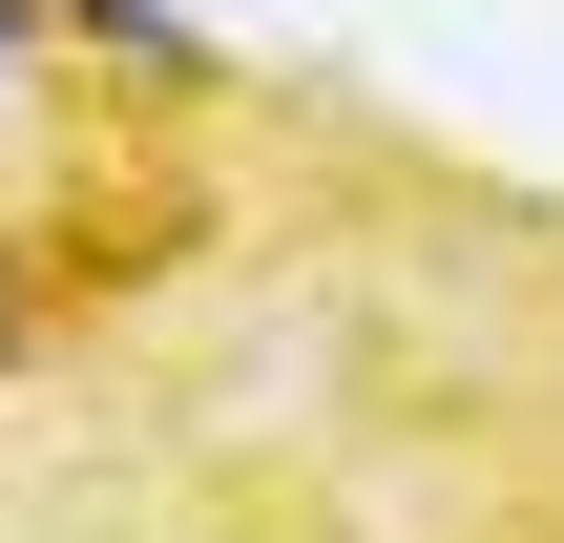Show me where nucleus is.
<instances>
[{"label": "nucleus", "mask_w": 564, "mask_h": 543, "mask_svg": "<svg viewBox=\"0 0 564 543\" xmlns=\"http://www.w3.org/2000/svg\"><path fill=\"white\" fill-rule=\"evenodd\" d=\"M42 21H84V42H126V63H209V42H188L167 0H42Z\"/></svg>", "instance_id": "f257e3e1"}, {"label": "nucleus", "mask_w": 564, "mask_h": 543, "mask_svg": "<svg viewBox=\"0 0 564 543\" xmlns=\"http://www.w3.org/2000/svg\"><path fill=\"white\" fill-rule=\"evenodd\" d=\"M0 377H21V272H0Z\"/></svg>", "instance_id": "f03ea898"}, {"label": "nucleus", "mask_w": 564, "mask_h": 543, "mask_svg": "<svg viewBox=\"0 0 564 543\" xmlns=\"http://www.w3.org/2000/svg\"><path fill=\"white\" fill-rule=\"evenodd\" d=\"M21 21H42V0H0V63H21Z\"/></svg>", "instance_id": "7ed1b4c3"}]
</instances>
